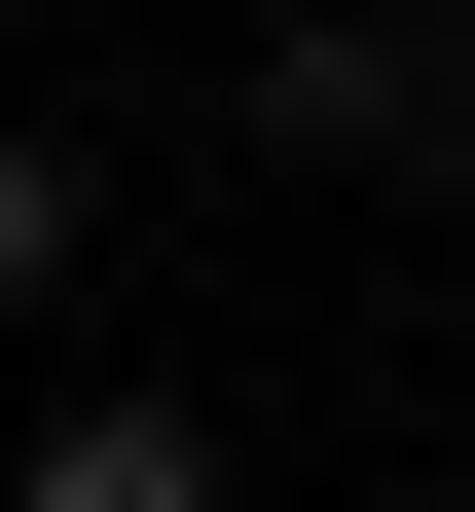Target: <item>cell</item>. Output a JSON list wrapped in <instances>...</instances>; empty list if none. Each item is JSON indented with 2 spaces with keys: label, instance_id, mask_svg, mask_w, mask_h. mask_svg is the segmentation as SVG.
Here are the masks:
<instances>
[{
  "label": "cell",
  "instance_id": "obj_2",
  "mask_svg": "<svg viewBox=\"0 0 475 512\" xmlns=\"http://www.w3.org/2000/svg\"><path fill=\"white\" fill-rule=\"evenodd\" d=\"M0 512H220V403H147V366H74V403L0 439Z\"/></svg>",
  "mask_w": 475,
  "mask_h": 512
},
{
  "label": "cell",
  "instance_id": "obj_1",
  "mask_svg": "<svg viewBox=\"0 0 475 512\" xmlns=\"http://www.w3.org/2000/svg\"><path fill=\"white\" fill-rule=\"evenodd\" d=\"M256 147H293V183H402V147H475V37H439V0H293V37H256Z\"/></svg>",
  "mask_w": 475,
  "mask_h": 512
},
{
  "label": "cell",
  "instance_id": "obj_3",
  "mask_svg": "<svg viewBox=\"0 0 475 512\" xmlns=\"http://www.w3.org/2000/svg\"><path fill=\"white\" fill-rule=\"evenodd\" d=\"M74 256H110V183H74V110H0V330H74Z\"/></svg>",
  "mask_w": 475,
  "mask_h": 512
}]
</instances>
